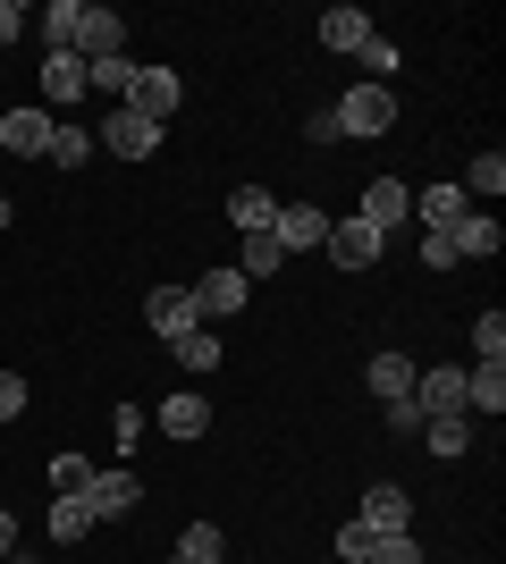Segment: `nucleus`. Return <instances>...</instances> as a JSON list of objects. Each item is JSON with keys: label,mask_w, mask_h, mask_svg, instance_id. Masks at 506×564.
<instances>
[{"label": "nucleus", "mask_w": 506, "mask_h": 564, "mask_svg": "<svg viewBox=\"0 0 506 564\" xmlns=\"http://www.w3.org/2000/svg\"><path fill=\"white\" fill-rule=\"evenodd\" d=\"M186 295H194V321H203V329H219V321H237V312L254 304V279H245L237 261H228V270H203Z\"/></svg>", "instance_id": "obj_1"}, {"label": "nucleus", "mask_w": 506, "mask_h": 564, "mask_svg": "<svg viewBox=\"0 0 506 564\" xmlns=\"http://www.w3.org/2000/svg\"><path fill=\"white\" fill-rule=\"evenodd\" d=\"M330 118H337V135H388L397 127V94L388 85H355V94L330 101Z\"/></svg>", "instance_id": "obj_2"}, {"label": "nucleus", "mask_w": 506, "mask_h": 564, "mask_svg": "<svg viewBox=\"0 0 506 564\" xmlns=\"http://www.w3.org/2000/svg\"><path fill=\"white\" fill-rule=\"evenodd\" d=\"M177 101H186L177 68H136V85H127L119 110H136V118H152V127H169V118H177Z\"/></svg>", "instance_id": "obj_3"}, {"label": "nucleus", "mask_w": 506, "mask_h": 564, "mask_svg": "<svg viewBox=\"0 0 506 564\" xmlns=\"http://www.w3.org/2000/svg\"><path fill=\"white\" fill-rule=\"evenodd\" d=\"M51 127H60V118H51L43 101H18V110H0V152L43 161V152H51Z\"/></svg>", "instance_id": "obj_4"}, {"label": "nucleus", "mask_w": 506, "mask_h": 564, "mask_svg": "<svg viewBox=\"0 0 506 564\" xmlns=\"http://www.w3.org/2000/svg\"><path fill=\"white\" fill-rule=\"evenodd\" d=\"M321 253H330L337 270H346V279H355V270H372V261L388 253V236L372 228V219H330V245H321Z\"/></svg>", "instance_id": "obj_5"}, {"label": "nucleus", "mask_w": 506, "mask_h": 564, "mask_svg": "<svg viewBox=\"0 0 506 564\" xmlns=\"http://www.w3.org/2000/svg\"><path fill=\"white\" fill-rule=\"evenodd\" d=\"M85 506H94V522H127L136 506H144V480H136L127 464H110V471L85 480Z\"/></svg>", "instance_id": "obj_6"}, {"label": "nucleus", "mask_w": 506, "mask_h": 564, "mask_svg": "<svg viewBox=\"0 0 506 564\" xmlns=\"http://www.w3.org/2000/svg\"><path fill=\"white\" fill-rule=\"evenodd\" d=\"M94 143H101V152H119V161H152V152H161V127L136 118V110H110L94 127Z\"/></svg>", "instance_id": "obj_7"}, {"label": "nucleus", "mask_w": 506, "mask_h": 564, "mask_svg": "<svg viewBox=\"0 0 506 564\" xmlns=\"http://www.w3.org/2000/svg\"><path fill=\"white\" fill-rule=\"evenodd\" d=\"M270 236H279V253H321V245H330V212H321V203H279Z\"/></svg>", "instance_id": "obj_8"}, {"label": "nucleus", "mask_w": 506, "mask_h": 564, "mask_svg": "<svg viewBox=\"0 0 506 564\" xmlns=\"http://www.w3.org/2000/svg\"><path fill=\"white\" fill-rule=\"evenodd\" d=\"M144 321H152V346H177V337L203 329V321H194V295H186V286H152V295H144Z\"/></svg>", "instance_id": "obj_9"}, {"label": "nucleus", "mask_w": 506, "mask_h": 564, "mask_svg": "<svg viewBox=\"0 0 506 564\" xmlns=\"http://www.w3.org/2000/svg\"><path fill=\"white\" fill-rule=\"evenodd\" d=\"M34 94H43V110H76V101H85V59H76V51H43Z\"/></svg>", "instance_id": "obj_10"}, {"label": "nucleus", "mask_w": 506, "mask_h": 564, "mask_svg": "<svg viewBox=\"0 0 506 564\" xmlns=\"http://www.w3.org/2000/svg\"><path fill=\"white\" fill-rule=\"evenodd\" d=\"M110 51H127V18L101 9V0H85V18H76V59H110Z\"/></svg>", "instance_id": "obj_11"}, {"label": "nucleus", "mask_w": 506, "mask_h": 564, "mask_svg": "<svg viewBox=\"0 0 506 564\" xmlns=\"http://www.w3.org/2000/svg\"><path fill=\"white\" fill-rule=\"evenodd\" d=\"M413 404H422V422H439V413H464V371H448V362H422V371H413Z\"/></svg>", "instance_id": "obj_12"}, {"label": "nucleus", "mask_w": 506, "mask_h": 564, "mask_svg": "<svg viewBox=\"0 0 506 564\" xmlns=\"http://www.w3.org/2000/svg\"><path fill=\"white\" fill-rule=\"evenodd\" d=\"M355 522L380 540V531H413V497L397 489V480H380V489H363V506H355Z\"/></svg>", "instance_id": "obj_13"}, {"label": "nucleus", "mask_w": 506, "mask_h": 564, "mask_svg": "<svg viewBox=\"0 0 506 564\" xmlns=\"http://www.w3.org/2000/svg\"><path fill=\"white\" fill-rule=\"evenodd\" d=\"M355 219H372V228H406V219H413V186H406V177H372V186H363V212Z\"/></svg>", "instance_id": "obj_14"}, {"label": "nucleus", "mask_w": 506, "mask_h": 564, "mask_svg": "<svg viewBox=\"0 0 506 564\" xmlns=\"http://www.w3.org/2000/svg\"><path fill=\"white\" fill-rule=\"evenodd\" d=\"M152 422H161V438H177V447H194V438L212 430V404L194 397V388H177V397H161V413H152Z\"/></svg>", "instance_id": "obj_15"}, {"label": "nucleus", "mask_w": 506, "mask_h": 564, "mask_svg": "<svg viewBox=\"0 0 506 564\" xmlns=\"http://www.w3.org/2000/svg\"><path fill=\"white\" fill-rule=\"evenodd\" d=\"M413 371H422V362H413V354H372V362H363V388H372V397H413Z\"/></svg>", "instance_id": "obj_16"}, {"label": "nucleus", "mask_w": 506, "mask_h": 564, "mask_svg": "<svg viewBox=\"0 0 506 564\" xmlns=\"http://www.w3.org/2000/svg\"><path fill=\"white\" fill-rule=\"evenodd\" d=\"M448 245H456V261H489V253L506 245V228H498L489 212H464L456 228H448Z\"/></svg>", "instance_id": "obj_17"}, {"label": "nucleus", "mask_w": 506, "mask_h": 564, "mask_svg": "<svg viewBox=\"0 0 506 564\" xmlns=\"http://www.w3.org/2000/svg\"><path fill=\"white\" fill-rule=\"evenodd\" d=\"M464 413H489V422L506 413V362H473L464 371Z\"/></svg>", "instance_id": "obj_18"}, {"label": "nucleus", "mask_w": 506, "mask_h": 564, "mask_svg": "<svg viewBox=\"0 0 506 564\" xmlns=\"http://www.w3.org/2000/svg\"><path fill=\"white\" fill-rule=\"evenodd\" d=\"M464 212H473V194H464V186H422V194H413V219H422V228H456Z\"/></svg>", "instance_id": "obj_19"}, {"label": "nucleus", "mask_w": 506, "mask_h": 564, "mask_svg": "<svg viewBox=\"0 0 506 564\" xmlns=\"http://www.w3.org/2000/svg\"><path fill=\"white\" fill-rule=\"evenodd\" d=\"M270 219H279V194H262V186H237V194H228V228H237V236H262Z\"/></svg>", "instance_id": "obj_20"}, {"label": "nucleus", "mask_w": 506, "mask_h": 564, "mask_svg": "<svg viewBox=\"0 0 506 564\" xmlns=\"http://www.w3.org/2000/svg\"><path fill=\"white\" fill-rule=\"evenodd\" d=\"M422 447H431L439 464H456V455L473 447V413H439V422H422Z\"/></svg>", "instance_id": "obj_21"}, {"label": "nucleus", "mask_w": 506, "mask_h": 564, "mask_svg": "<svg viewBox=\"0 0 506 564\" xmlns=\"http://www.w3.org/2000/svg\"><path fill=\"white\" fill-rule=\"evenodd\" d=\"M372 34H380V25L363 18V9H321V43L330 51H363Z\"/></svg>", "instance_id": "obj_22"}, {"label": "nucleus", "mask_w": 506, "mask_h": 564, "mask_svg": "<svg viewBox=\"0 0 506 564\" xmlns=\"http://www.w3.org/2000/svg\"><path fill=\"white\" fill-rule=\"evenodd\" d=\"M51 169H85L94 161V127H76V118H60V127H51V152H43Z\"/></svg>", "instance_id": "obj_23"}, {"label": "nucleus", "mask_w": 506, "mask_h": 564, "mask_svg": "<svg viewBox=\"0 0 506 564\" xmlns=\"http://www.w3.org/2000/svg\"><path fill=\"white\" fill-rule=\"evenodd\" d=\"M136 68H144V59H127V51H110V59H85V94H119V101H127Z\"/></svg>", "instance_id": "obj_24"}, {"label": "nucleus", "mask_w": 506, "mask_h": 564, "mask_svg": "<svg viewBox=\"0 0 506 564\" xmlns=\"http://www.w3.org/2000/svg\"><path fill=\"white\" fill-rule=\"evenodd\" d=\"M76 18H85V0H51L43 18H34V34H43V51H76Z\"/></svg>", "instance_id": "obj_25"}, {"label": "nucleus", "mask_w": 506, "mask_h": 564, "mask_svg": "<svg viewBox=\"0 0 506 564\" xmlns=\"http://www.w3.org/2000/svg\"><path fill=\"white\" fill-rule=\"evenodd\" d=\"M219 556H228L219 522H186V531H177V564H219Z\"/></svg>", "instance_id": "obj_26"}, {"label": "nucleus", "mask_w": 506, "mask_h": 564, "mask_svg": "<svg viewBox=\"0 0 506 564\" xmlns=\"http://www.w3.org/2000/svg\"><path fill=\"white\" fill-rule=\"evenodd\" d=\"M85 531H94V506H85V497H51V540L76 547Z\"/></svg>", "instance_id": "obj_27"}, {"label": "nucleus", "mask_w": 506, "mask_h": 564, "mask_svg": "<svg viewBox=\"0 0 506 564\" xmlns=\"http://www.w3.org/2000/svg\"><path fill=\"white\" fill-rule=\"evenodd\" d=\"M237 270H245V279H270V270H288V253H279V236H245V245H237Z\"/></svg>", "instance_id": "obj_28"}, {"label": "nucleus", "mask_w": 506, "mask_h": 564, "mask_svg": "<svg viewBox=\"0 0 506 564\" xmlns=\"http://www.w3.org/2000/svg\"><path fill=\"white\" fill-rule=\"evenodd\" d=\"M177 371H219V329H194V337H177Z\"/></svg>", "instance_id": "obj_29"}, {"label": "nucleus", "mask_w": 506, "mask_h": 564, "mask_svg": "<svg viewBox=\"0 0 506 564\" xmlns=\"http://www.w3.org/2000/svg\"><path fill=\"white\" fill-rule=\"evenodd\" d=\"M498 186H506V161H498V152H482V161H464V194H482V203H498Z\"/></svg>", "instance_id": "obj_30"}, {"label": "nucleus", "mask_w": 506, "mask_h": 564, "mask_svg": "<svg viewBox=\"0 0 506 564\" xmlns=\"http://www.w3.org/2000/svg\"><path fill=\"white\" fill-rule=\"evenodd\" d=\"M363 564H422V540H413V531H380Z\"/></svg>", "instance_id": "obj_31"}, {"label": "nucleus", "mask_w": 506, "mask_h": 564, "mask_svg": "<svg viewBox=\"0 0 506 564\" xmlns=\"http://www.w3.org/2000/svg\"><path fill=\"white\" fill-rule=\"evenodd\" d=\"M85 480H94L85 455H51V497H85Z\"/></svg>", "instance_id": "obj_32"}, {"label": "nucleus", "mask_w": 506, "mask_h": 564, "mask_svg": "<svg viewBox=\"0 0 506 564\" xmlns=\"http://www.w3.org/2000/svg\"><path fill=\"white\" fill-rule=\"evenodd\" d=\"M473 354H482V362H506V312H482V321H473Z\"/></svg>", "instance_id": "obj_33"}, {"label": "nucleus", "mask_w": 506, "mask_h": 564, "mask_svg": "<svg viewBox=\"0 0 506 564\" xmlns=\"http://www.w3.org/2000/svg\"><path fill=\"white\" fill-rule=\"evenodd\" d=\"M144 404H110V438H119V447H144Z\"/></svg>", "instance_id": "obj_34"}, {"label": "nucleus", "mask_w": 506, "mask_h": 564, "mask_svg": "<svg viewBox=\"0 0 506 564\" xmlns=\"http://www.w3.org/2000/svg\"><path fill=\"white\" fill-rule=\"evenodd\" d=\"M380 413H388V438H422V404L413 397H388Z\"/></svg>", "instance_id": "obj_35"}, {"label": "nucleus", "mask_w": 506, "mask_h": 564, "mask_svg": "<svg viewBox=\"0 0 506 564\" xmlns=\"http://www.w3.org/2000/svg\"><path fill=\"white\" fill-rule=\"evenodd\" d=\"M304 143H313V152H330V143H346V135H337V118H330V101H321V110H304Z\"/></svg>", "instance_id": "obj_36"}, {"label": "nucleus", "mask_w": 506, "mask_h": 564, "mask_svg": "<svg viewBox=\"0 0 506 564\" xmlns=\"http://www.w3.org/2000/svg\"><path fill=\"white\" fill-rule=\"evenodd\" d=\"M25 397H34V388H25V371H0V422H18Z\"/></svg>", "instance_id": "obj_37"}, {"label": "nucleus", "mask_w": 506, "mask_h": 564, "mask_svg": "<svg viewBox=\"0 0 506 564\" xmlns=\"http://www.w3.org/2000/svg\"><path fill=\"white\" fill-rule=\"evenodd\" d=\"M422 270H456V245H448V228H422Z\"/></svg>", "instance_id": "obj_38"}, {"label": "nucleus", "mask_w": 506, "mask_h": 564, "mask_svg": "<svg viewBox=\"0 0 506 564\" xmlns=\"http://www.w3.org/2000/svg\"><path fill=\"white\" fill-rule=\"evenodd\" d=\"M372 556V531H363V522H337V564H363Z\"/></svg>", "instance_id": "obj_39"}, {"label": "nucleus", "mask_w": 506, "mask_h": 564, "mask_svg": "<svg viewBox=\"0 0 506 564\" xmlns=\"http://www.w3.org/2000/svg\"><path fill=\"white\" fill-rule=\"evenodd\" d=\"M18 34H34V9H25V0H0V43H18Z\"/></svg>", "instance_id": "obj_40"}, {"label": "nucleus", "mask_w": 506, "mask_h": 564, "mask_svg": "<svg viewBox=\"0 0 506 564\" xmlns=\"http://www.w3.org/2000/svg\"><path fill=\"white\" fill-rule=\"evenodd\" d=\"M18 556V514H9V506H0V564Z\"/></svg>", "instance_id": "obj_41"}, {"label": "nucleus", "mask_w": 506, "mask_h": 564, "mask_svg": "<svg viewBox=\"0 0 506 564\" xmlns=\"http://www.w3.org/2000/svg\"><path fill=\"white\" fill-rule=\"evenodd\" d=\"M0 228H9V194H0Z\"/></svg>", "instance_id": "obj_42"}, {"label": "nucleus", "mask_w": 506, "mask_h": 564, "mask_svg": "<svg viewBox=\"0 0 506 564\" xmlns=\"http://www.w3.org/2000/svg\"><path fill=\"white\" fill-rule=\"evenodd\" d=\"M9 564H25V556H9Z\"/></svg>", "instance_id": "obj_43"}, {"label": "nucleus", "mask_w": 506, "mask_h": 564, "mask_svg": "<svg viewBox=\"0 0 506 564\" xmlns=\"http://www.w3.org/2000/svg\"><path fill=\"white\" fill-rule=\"evenodd\" d=\"M169 564H177V556H169Z\"/></svg>", "instance_id": "obj_44"}]
</instances>
